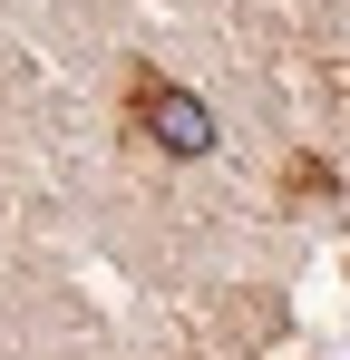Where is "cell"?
Segmentation results:
<instances>
[{"label":"cell","mask_w":350,"mask_h":360,"mask_svg":"<svg viewBox=\"0 0 350 360\" xmlns=\"http://www.w3.org/2000/svg\"><path fill=\"white\" fill-rule=\"evenodd\" d=\"M127 108H136V127H146L166 156H205V146H214L205 98H185V88H166V78H136V88H127Z\"/></svg>","instance_id":"6da1fadb"}]
</instances>
